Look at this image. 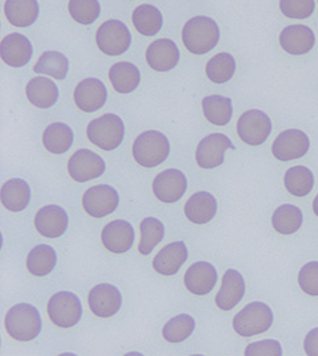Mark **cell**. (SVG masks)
<instances>
[{
  "label": "cell",
  "mask_w": 318,
  "mask_h": 356,
  "mask_svg": "<svg viewBox=\"0 0 318 356\" xmlns=\"http://www.w3.org/2000/svg\"><path fill=\"white\" fill-rule=\"evenodd\" d=\"M219 39V26L208 16H195L182 29L183 44L194 55H206L216 47Z\"/></svg>",
  "instance_id": "6da1fadb"
},
{
  "label": "cell",
  "mask_w": 318,
  "mask_h": 356,
  "mask_svg": "<svg viewBox=\"0 0 318 356\" xmlns=\"http://www.w3.org/2000/svg\"><path fill=\"white\" fill-rule=\"evenodd\" d=\"M8 335L19 342H31L36 339L42 331V315L29 303L13 306L4 319Z\"/></svg>",
  "instance_id": "7a4b0ae2"
},
{
  "label": "cell",
  "mask_w": 318,
  "mask_h": 356,
  "mask_svg": "<svg viewBox=\"0 0 318 356\" xmlns=\"http://www.w3.org/2000/svg\"><path fill=\"white\" fill-rule=\"evenodd\" d=\"M170 154V142L165 134L148 130L139 134L133 145V156L139 165L154 168L162 165Z\"/></svg>",
  "instance_id": "3957f363"
},
{
  "label": "cell",
  "mask_w": 318,
  "mask_h": 356,
  "mask_svg": "<svg viewBox=\"0 0 318 356\" xmlns=\"http://www.w3.org/2000/svg\"><path fill=\"white\" fill-rule=\"evenodd\" d=\"M86 136L98 149L104 151L116 150L124 140V121L117 114H104L88 124Z\"/></svg>",
  "instance_id": "277c9868"
},
{
  "label": "cell",
  "mask_w": 318,
  "mask_h": 356,
  "mask_svg": "<svg viewBox=\"0 0 318 356\" xmlns=\"http://www.w3.org/2000/svg\"><path fill=\"white\" fill-rule=\"evenodd\" d=\"M273 323V313L263 302H252L234 318L232 326L240 337L249 338L263 334L271 329Z\"/></svg>",
  "instance_id": "5b68a950"
},
{
  "label": "cell",
  "mask_w": 318,
  "mask_h": 356,
  "mask_svg": "<svg viewBox=\"0 0 318 356\" xmlns=\"http://www.w3.org/2000/svg\"><path fill=\"white\" fill-rule=\"evenodd\" d=\"M48 315L57 327L70 329L76 326L83 316L80 298L72 291H58L48 302Z\"/></svg>",
  "instance_id": "8992f818"
},
{
  "label": "cell",
  "mask_w": 318,
  "mask_h": 356,
  "mask_svg": "<svg viewBox=\"0 0 318 356\" xmlns=\"http://www.w3.org/2000/svg\"><path fill=\"white\" fill-rule=\"evenodd\" d=\"M96 42L98 49L105 55H124L132 45V33L125 23L111 19L98 27Z\"/></svg>",
  "instance_id": "52a82bcc"
},
{
  "label": "cell",
  "mask_w": 318,
  "mask_h": 356,
  "mask_svg": "<svg viewBox=\"0 0 318 356\" xmlns=\"http://www.w3.org/2000/svg\"><path fill=\"white\" fill-rule=\"evenodd\" d=\"M271 131V118L262 110H248L237 121V134L249 146L263 145Z\"/></svg>",
  "instance_id": "ba28073f"
},
{
  "label": "cell",
  "mask_w": 318,
  "mask_h": 356,
  "mask_svg": "<svg viewBox=\"0 0 318 356\" xmlns=\"http://www.w3.org/2000/svg\"><path fill=\"white\" fill-rule=\"evenodd\" d=\"M120 204V196L111 186L97 184L88 188L83 196L85 212L96 219L111 215Z\"/></svg>",
  "instance_id": "9c48e42d"
},
{
  "label": "cell",
  "mask_w": 318,
  "mask_h": 356,
  "mask_svg": "<svg viewBox=\"0 0 318 356\" xmlns=\"http://www.w3.org/2000/svg\"><path fill=\"white\" fill-rule=\"evenodd\" d=\"M234 145L230 138L221 133L209 134L203 138L196 149V163L205 170H212L219 167L224 162V152L227 150H234Z\"/></svg>",
  "instance_id": "30bf717a"
},
{
  "label": "cell",
  "mask_w": 318,
  "mask_h": 356,
  "mask_svg": "<svg viewBox=\"0 0 318 356\" xmlns=\"http://www.w3.org/2000/svg\"><path fill=\"white\" fill-rule=\"evenodd\" d=\"M105 161L98 154L88 149L76 151L68 162L70 178L77 183L100 178L105 172Z\"/></svg>",
  "instance_id": "8fae6325"
},
{
  "label": "cell",
  "mask_w": 318,
  "mask_h": 356,
  "mask_svg": "<svg viewBox=\"0 0 318 356\" xmlns=\"http://www.w3.org/2000/svg\"><path fill=\"white\" fill-rule=\"evenodd\" d=\"M187 191V178L180 170L170 168L158 174L152 181V192L162 203H177Z\"/></svg>",
  "instance_id": "7c38bea8"
},
{
  "label": "cell",
  "mask_w": 318,
  "mask_h": 356,
  "mask_svg": "<svg viewBox=\"0 0 318 356\" xmlns=\"http://www.w3.org/2000/svg\"><path fill=\"white\" fill-rule=\"evenodd\" d=\"M310 142L304 131L289 129L277 136L272 152L275 158L281 162H288L303 158L309 150Z\"/></svg>",
  "instance_id": "4fadbf2b"
},
{
  "label": "cell",
  "mask_w": 318,
  "mask_h": 356,
  "mask_svg": "<svg viewBox=\"0 0 318 356\" xmlns=\"http://www.w3.org/2000/svg\"><path fill=\"white\" fill-rule=\"evenodd\" d=\"M88 303L92 313L98 318H111L120 312L122 296L111 284H100L89 291Z\"/></svg>",
  "instance_id": "5bb4252c"
},
{
  "label": "cell",
  "mask_w": 318,
  "mask_h": 356,
  "mask_svg": "<svg viewBox=\"0 0 318 356\" xmlns=\"http://www.w3.org/2000/svg\"><path fill=\"white\" fill-rule=\"evenodd\" d=\"M74 104L85 113H95L102 109L108 99V90L98 79H85L74 89Z\"/></svg>",
  "instance_id": "9a60e30c"
},
{
  "label": "cell",
  "mask_w": 318,
  "mask_h": 356,
  "mask_svg": "<svg viewBox=\"0 0 318 356\" xmlns=\"http://www.w3.org/2000/svg\"><path fill=\"white\" fill-rule=\"evenodd\" d=\"M68 213L63 207L51 204L42 207L35 216V228L47 238L61 237L68 229Z\"/></svg>",
  "instance_id": "2e32d148"
},
{
  "label": "cell",
  "mask_w": 318,
  "mask_h": 356,
  "mask_svg": "<svg viewBox=\"0 0 318 356\" xmlns=\"http://www.w3.org/2000/svg\"><path fill=\"white\" fill-rule=\"evenodd\" d=\"M32 42H29L27 36L22 33H10L1 40L0 57L7 65L13 68H22L27 65L32 58Z\"/></svg>",
  "instance_id": "e0dca14e"
},
{
  "label": "cell",
  "mask_w": 318,
  "mask_h": 356,
  "mask_svg": "<svg viewBox=\"0 0 318 356\" xmlns=\"http://www.w3.org/2000/svg\"><path fill=\"white\" fill-rule=\"evenodd\" d=\"M136 233L130 222L125 220H114L105 225L101 233L104 247L114 254H122L134 244Z\"/></svg>",
  "instance_id": "ac0fdd59"
},
{
  "label": "cell",
  "mask_w": 318,
  "mask_h": 356,
  "mask_svg": "<svg viewBox=\"0 0 318 356\" xmlns=\"http://www.w3.org/2000/svg\"><path fill=\"white\" fill-rule=\"evenodd\" d=\"M218 281V273L214 265L205 261L193 264L184 274V285L195 296H207Z\"/></svg>",
  "instance_id": "d6986e66"
},
{
  "label": "cell",
  "mask_w": 318,
  "mask_h": 356,
  "mask_svg": "<svg viewBox=\"0 0 318 356\" xmlns=\"http://www.w3.org/2000/svg\"><path fill=\"white\" fill-rule=\"evenodd\" d=\"M178 45L170 39L152 42L146 51V61L152 70L168 72L180 64Z\"/></svg>",
  "instance_id": "ffe728a7"
},
{
  "label": "cell",
  "mask_w": 318,
  "mask_h": 356,
  "mask_svg": "<svg viewBox=\"0 0 318 356\" xmlns=\"http://www.w3.org/2000/svg\"><path fill=\"white\" fill-rule=\"evenodd\" d=\"M189 259V249L183 241L171 243L159 250L152 261V268L161 275L178 273L183 264Z\"/></svg>",
  "instance_id": "44dd1931"
},
{
  "label": "cell",
  "mask_w": 318,
  "mask_h": 356,
  "mask_svg": "<svg viewBox=\"0 0 318 356\" xmlns=\"http://www.w3.org/2000/svg\"><path fill=\"white\" fill-rule=\"evenodd\" d=\"M244 293L246 282L243 275L235 269H228L223 275L221 288L215 301L219 309L224 312H230L243 300Z\"/></svg>",
  "instance_id": "7402d4cb"
},
{
  "label": "cell",
  "mask_w": 318,
  "mask_h": 356,
  "mask_svg": "<svg viewBox=\"0 0 318 356\" xmlns=\"http://www.w3.org/2000/svg\"><path fill=\"white\" fill-rule=\"evenodd\" d=\"M316 42L313 31L306 26L294 24L284 28L280 33L281 48L291 55H305L308 54Z\"/></svg>",
  "instance_id": "603a6c76"
},
{
  "label": "cell",
  "mask_w": 318,
  "mask_h": 356,
  "mask_svg": "<svg viewBox=\"0 0 318 356\" xmlns=\"http://www.w3.org/2000/svg\"><path fill=\"white\" fill-rule=\"evenodd\" d=\"M218 212V203L212 193L196 192L186 203L184 215L194 224H207L215 218Z\"/></svg>",
  "instance_id": "cb8c5ba5"
},
{
  "label": "cell",
  "mask_w": 318,
  "mask_h": 356,
  "mask_svg": "<svg viewBox=\"0 0 318 356\" xmlns=\"http://www.w3.org/2000/svg\"><path fill=\"white\" fill-rule=\"evenodd\" d=\"M26 95L28 101L39 108V109H49L55 106L56 102L58 101V88L51 79L47 77H35L27 83Z\"/></svg>",
  "instance_id": "d4e9b609"
},
{
  "label": "cell",
  "mask_w": 318,
  "mask_h": 356,
  "mask_svg": "<svg viewBox=\"0 0 318 356\" xmlns=\"http://www.w3.org/2000/svg\"><path fill=\"white\" fill-rule=\"evenodd\" d=\"M40 14L38 0H6L4 15L14 27L27 28L32 26Z\"/></svg>",
  "instance_id": "484cf974"
},
{
  "label": "cell",
  "mask_w": 318,
  "mask_h": 356,
  "mask_svg": "<svg viewBox=\"0 0 318 356\" xmlns=\"http://www.w3.org/2000/svg\"><path fill=\"white\" fill-rule=\"evenodd\" d=\"M1 204L11 212H22L31 202V188L23 179H11L1 186Z\"/></svg>",
  "instance_id": "4316f807"
},
{
  "label": "cell",
  "mask_w": 318,
  "mask_h": 356,
  "mask_svg": "<svg viewBox=\"0 0 318 356\" xmlns=\"http://www.w3.org/2000/svg\"><path fill=\"white\" fill-rule=\"evenodd\" d=\"M109 80L116 92L129 95L138 88L141 73L138 68L127 61H120L109 69Z\"/></svg>",
  "instance_id": "83f0119b"
},
{
  "label": "cell",
  "mask_w": 318,
  "mask_h": 356,
  "mask_svg": "<svg viewBox=\"0 0 318 356\" xmlns=\"http://www.w3.org/2000/svg\"><path fill=\"white\" fill-rule=\"evenodd\" d=\"M73 130L63 122L49 124L42 133V145L47 150L56 155L65 154L73 145Z\"/></svg>",
  "instance_id": "f1b7e54d"
},
{
  "label": "cell",
  "mask_w": 318,
  "mask_h": 356,
  "mask_svg": "<svg viewBox=\"0 0 318 356\" xmlns=\"http://www.w3.org/2000/svg\"><path fill=\"white\" fill-rule=\"evenodd\" d=\"M133 24L141 35L155 36L164 26V16L152 4H141L133 13Z\"/></svg>",
  "instance_id": "f546056e"
},
{
  "label": "cell",
  "mask_w": 318,
  "mask_h": 356,
  "mask_svg": "<svg viewBox=\"0 0 318 356\" xmlns=\"http://www.w3.org/2000/svg\"><path fill=\"white\" fill-rule=\"evenodd\" d=\"M203 114L208 122L216 126H225L232 118V101L231 98L214 95L203 98Z\"/></svg>",
  "instance_id": "4dcf8cb0"
},
{
  "label": "cell",
  "mask_w": 318,
  "mask_h": 356,
  "mask_svg": "<svg viewBox=\"0 0 318 356\" xmlns=\"http://www.w3.org/2000/svg\"><path fill=\"white\" fill-rule=\"evenodd\" d=\"M33 70L35 73L47 74L55 80H64L70 72V61L61 52L47 51L39 57Z\"/></svg>",
  "instance_id": "1f68e13d"
},
{
  "label": "cell",
  "mask_w": 318,
  "mask_h": 356,
  "mask_svg": "<svg viewBox=\"0 0 318 356\" xmlns=\"http://www.w3.org/2000/svg\"><path fill=\"white\" fill-rule=\"evenodd\" d=\"M57 254L55 249L49 245H38L33 248L27 257V269L36 277H44L55 269Z\"/></svg>",
  "instance_id": "d6a6232c"
},
{
  "label": "cell",
  "mask_w": 318,
  "mask_h": 356,
  "mask_svg": "<svg viewBox=\"0 0 318 356\" xmlns=\"http://www.w3.org/2000/svg\"><path fill=\"white\" fill-rule=\"evenodd\" d=\"M285 188L293 196L304 197L313 190L315 177L312 171L304 165L291 167L285 174Z\"/></svg>",
  "instance_id": "836d02e7"
},
{
  "label": "cell",
  "mask_w": 318,
  "mask_h": 356,
  "mask_svg": "<svg viewBox=\"0 0 318 356\" xmlns=\"http://www.w3.org/2000/svg\"><path fill=\"white\" fill-rule=\"evenodd\" d=\"M141 241L138 250L141 254L149 256L165 237V225L162 221L155 218H146L142 220L141 225Z\"/></svg>",
  "instance_id": "e575fe53"
},
{
  "label": "cell",
  "mask_w": 318,
  "mask_h": 356,
  "mask_svg": "<svg viewBox=\"0 0 318 356\" xmlns=\"http://www.w3.org/2000/svg\"><path fill=\"white\" fill-rule=\"evenodd\" d=\"M272 224L277 232L283 234L296 233L303 225V212L292 204H284L277 208L272 216Z\"/></svg>",
  "instance_id": "d590c367"
},
{
  "label": "cell",
  "mask_w": 318,
  "mask_h": 356,
  "mask_svg": "<svg viewBox=\"0 0 318 356\" xmlns=\"http://www.w3.org/2000/svg\"><path fill=\"white\" fill-rule=\"evenodd\" d=\"M236 70V61L234 56L230 54H218L214 56L206 65V74L209 81L214 83H228Z\"/></svg>",
  "instance_id": "8d00e7d4"
},
{
  "label": "cell",
  "mask_w": 318,
  "mask_h": 356,
  "mask_svg": "<svg viewBox=\"0 0 318 356\" xmlns=\"http://www.w3.org/2000/svg\"><path fill=\"white\" fill-rule=\"evenodd\" d=\"M195 330V319L189 314H180L171 318L162 330L167 342L180 343L189 339Z\"/></svg>",
  "instance_id": "74e56055"
},
{
  "label": "cell",
  "mask_w": 318,
  "mask_h": 356,
  "mask_svg": "<svg viewBox=\"0 0 318 356\" xmlns=\"http://www.w3.org/2000/svg\"><path fill=\"white\" fill-rule=\"evenodd\" d=\"M68 11L70 17L79 24H93L101 14V6L98 0H70Z\"/></svg>",
  "instance_id": "f35d334b"
},
{
  "label": "cell",
  "mask_w": 318,
  "mask_h": 356,
  "mask_svg": "<svg viewBox=\"0 0 318 356\" xmlns=\"http://www.w3.org/2000/svg\"><path fill=\"white\" fill-rule=\"evenodd\" d=\"M315 7V0H280L281 13L289 19H308Z\"/></svg>",
  "instance_id": "ab89813d"
},
{
  "label": "cell",
  "mask_w": 318,
  "mask_h": 356,
  "mask_svg": "<svg viewBox=\"0 0 318 356\" xmlns=\"http://www.w3.org/2000/svg\"><path fill=\"white\" fill-rule=\"evenodd\" d=\"M299 284L308 296L318 297V262L312 261L304 265L299 273Z\"/></svg>",
  "instance_id": "60d3db41"
},
{
  "label": "cell",
  "mask_w": 318,
  "mask_h": 356,
  "mask_svg": "<svg viewBox=\"0 0 318 356\" xmlns=\"http://www.w3.org/2000/svg\"><path fill=\"white\" fill-rule=\"evenodd\" d=\"M244 354L247 356H281L283 348L277 341H260L251 343Z\"/></svg>",
  "instance_id": "b9f144b4"
},
{
  "label": "cell",
  "mask_w": 318,
  "mask_h": 356,
  "mask_svg": "<svg viewBox=\"0 0 318 356\" xmlns=\"http://www.w3.org/2000/svg\"><path fill=\"white\" fill-rule=\"evenodd\" d=\"M305 353L306 355L318 356V327L313 329L305 338Z\"/></svg>",
  "instance_id": "7bdbcfd3"
},
{
  "label": "cell",
  "mask_w": 318,
  "mask_h": 356,
  "mask_svg": "<svg viewBox=\"0 0 318 356\" xmlns=\"http://www.w3.org/2000/svg\"><path fill=\"white\" fill-rule=\"evenodd\" d=\"M313 211H315V213L318 216V193L316 199H315V202H313Z\"/></svg>",
  "instance_id": "ee69618b"
}]
</instances>
